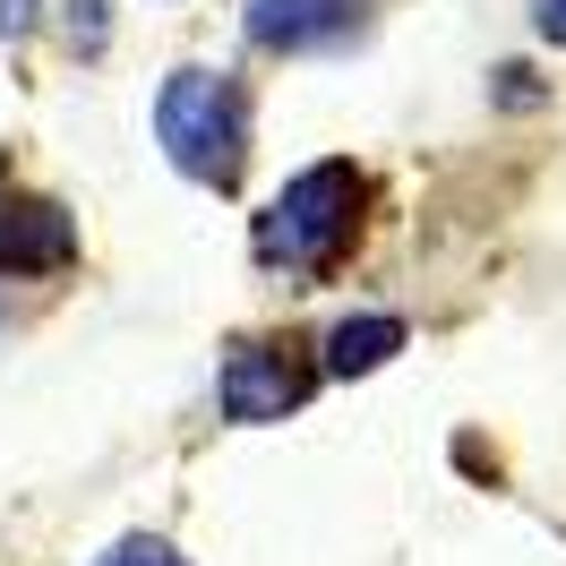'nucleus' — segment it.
<instances>
[{"label":"nucleus","mask_w":566,"mask_h":566,"mask_svg":"<svg viewBox=\"0 0 566 566\" xmlns=\"http://www.w3.org/2000/svg\"><path fill=\"white\" fill-rule=\"evenodd\" d=\"M155 138L198 189H241L249 164V95L232 70H172L155 95Z\"/></svg>","instance_id":"obj_1"},{"label":"nucleus","mask_w":566,"mask_h":566,"mask_svg":"<svg viewBox=\"0 0 566 566\" xmlns=\"http://www.w3.org/2000/svg\"><path fill=\"white\" fill-rule=\"evenodd\" d=\"M360 198H369V189H360L353 164H310V172H292L283 198L258 214V232H249L258 266H275V275H326L360 232Z\"/></svg>","instance_id":"obj_2"},{"label":"nucleus","mask_w":566,"mask_h":566,"mask_svg":"<svg viewBox=\"0 0 566 566\" xmlns=\"http://www.w3.org/2000/svg\"><path fill=\"white\" fill-rule=\"evenodd\" d=\"M310 387H318V369L301 360V344H258V335L232 344V353H223V378H214L223 421H241V429H266V421H283V412H301Z\"/></svg>","instance_id":"obj_3"},{"label":"nucleus","mask_w":566,"mask_h":566,"mask_svg":"<svg viewBox=\"0 0 566 566\" xmlns=\"http://www.w3.org/2000/svg\"><path fill=\"white\" fill-rule=\"evenodd\" d=\"M241 27L258 52H326L369 27V0H241Z\"/></svg>","instance_id":"obj_4"},{"label":"nucleus","mask_w":566,"mask_h":566,"mask_svg":"<svg viewBox=\"0 0 566 566\" xmlns=\"http://www.w3.org/2000/svg\"><path fill=\"white\" fill-rule=\"evenodd\" d=\"M70 258H77V214L61 198H27V189L0 198V275H52Z\"/></svg>","instance_id":"obj_5"},{"label":"nucleus","mask_w":566,"mask_h":566,"mask_svg":"<svg viewBox=\"0 0 566 566\" xmlns=\"http://www.w3.org/2000/svg\"><path fill=\"white\" fill-rule=\"evenodd\" d=\"M395 353H403V318L369 310V318H344V326H326V344H318V369H326V378H369V369H387Z\"/></svg>","instance_id":"obj_6"},{"label":"nucleus","mask_w":566,"mask_h":566,"mask_svg":"<svg viewBox=\"0 0 566 566\" xmlns=\"http://www.w3.org/2000/svg\"><path fill=\"white\" fill-rule=\"evenodd\" d=\"M95 566H189V558H180L172 541H155V532H129V541H112Z\"/></svg>","instance_id":"obj_7"},{"label":"nucleus","mask_w":566,"mask_h":566,"mask_svg":"<svg viewBox=\"0 0 566 566\" xmlns=\"http://www.w3.org/2000/svg\"><path fill=\"white\" fill-rule=\"evenodd\" d=\"M70 43L104 52V0H70Z\"/></svg>","instance_id":"obj_8"},{"label":"nucleus","mask_w":566,"mask_h":566,"mask_svg":"<svg viewBox=\"0 0 566 566\" xmlns=\"http://www.w3.org/2000/svg\"><path fill=\"white\" fill-rule=\"evenodd\" d=\"M532 27H541L549 43H566V0H532Z\"/></svg>","instance_id":"obj_9"},{"label":"nucleus","mask_w":566,"mask_h":566,"mask_svg":"<svg viewBox=\"0 0 566 566\" xmlns=\"http://www.w3.org/2000/svg\"><path fill=\"white\" fill-rule=\"evenodd\" d=\"M0 318H9V301H0Z\"/></svg>","instance_id":"obj_10"}]
</instances>
